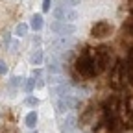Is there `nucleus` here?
Returning <instances> with one entry per match:
<instances>
[{
  "label": "nucleus",
  "mask_w": 133,
  "mask_h": 133,
  "mask_svg": "<svg viewBox=\"0 0 133 133\" xmlns=\"http://www.w3.org/2000/svg\"><path fill=\"white\" fill-rule=\"evenodd\" d=\"M104 120L111 133H124L126 124L122 118V100L118 96H111L104 104Z\"/></svg>",
  "instance_id": "1"
},
{
  "label": "nucleus",
  "mask_w": 133,
  "mask_h": 133,
  "mask_svg": "<svg viewBox=\"0 0 133 133\" xmlns=\"http://www.w3.org/2000/svg\"><path fill=\"white\" fill-rule=\"evenodd\" d=\"M76 70H78L83 78H94V76H96L91 48H85V50L81 52V56L76 59Z\"/></svg>",
  "instance_id": "2"
},
{
  "label": "nucleus",
  "mask_w": 133,
  "mask_h": 133,
  "mask_svg": "<svg viewBox=\"0 0 133 133\" xmlns=\"http://www.w3.org/2000/svg\"><path fill=\"white\" fill-rule=\"evenodd\" d=\"M91 54H92V63H94V70L96 76L102 74L111 61V52L107 46H98V48H91Z\"/></svg>",
  "instance_id": "3"
},
{
  "label": "nucleus",
  "mask_w": 133,
  "mask_h": 133,
  "mask_svg": "<svg viewBox=\"0 0 133 133\" xmlns=\"http://www.w3.org/2000/svg\"><path fill=\"white\" fill-rule=\"evenodd\" d=\"M128 83V76H126V70H124V63L122 61H116L111 69V74H109V85L116 91H120L126 87Z\"/></svg>",
  "instance_id": "4"
},
{
  "label": "nucleus",
  "mask_w": 133,
  "mask_h": 133,
  "mask_svg": "<svg viewBox=\"0 0 133 133\" xmlns=\"http://www.w3.org/2000/svg\"><path fill=\"white\" fill-rule=\"evenodd\" d=\"M54 17H56V21H59V22H72V21H76L78 19V11L72 8V6H65V4H61V6H57L56 9H54Z\"/></svg>",
  "instance_id": "5"
},
{
  "label": "nucleus",
  "mask_w": 133,
  "mask_h": 133,
  "mask_svg": "<svg viewBox=\"0 0 133 133\" xmlns=\"http://www.w3.org/2000/svg\"><path fill=\"white\" fill-rule=\"evenodd\" d=\"M79 105V100L74 98V96H61L57 98V102H56V107L59 113H66V111H72L74 107Z\"/></svg>",
  "instance_id": "6"
},
{
  "label": "nucleus",
  "mask_w": 133,
  "mask_h": 133,
  "mask_svg": "<svg viewBox=\"0 0 133 133\" xmlns=\"http://www.w3.org/2000/svg\"><path fill=\"white\" fill-rule=\"evenodd\" d=\"M50 30H52L54 33H57L59 37H69V35H72V33L76 31V26H74V24H69V22H59V21H56V22L50 24Z\"/></svg>",
  "instance_id": "7"
},
{
  "label": "nucleus",
  "mask_w": 133,
  "mask_h": 133,
  "mask_svg": "<svg viewBox=\"0 0 133 133\" xmlns=\"http://www.w3.org/2000/svg\"><path fill=\"white\" fill-rule=\"evenodd\" d=\"M111 31H113V26H111L107 21H100V22H96V24L92 26L91 35L96 37V39H104V37L111 35Z\"/></svg>",
  "instance_id": "8"
},
{
  "label": "nucleus",
  "mask_w": 133,
  "mask_h": 133,
  "mask_svg": "<svg viewBox=\"0 0 133 133\" xmlns=\"http://www.w3.org/2000/svg\"><path fill=\"white\" fill-rule=\"evenodd\" d=\"M74 43L69 39V37H57L54 39L52 43H50V48H52V52L54 54H59V52H65V50H69Z\"/></svg>",
  "instance_id": "9"
},
{
  "label": "nucleus",
  "mask_w": 133,
  "mask_h": 133,
  "mask_svg": "<svg viewBox=\"0 0 133 133\" xmlns=\"http://www.w3.org/2000/svg\"><path fill=\"white\" fill-rule=\"evenodd\" d=\"M122 63H124V70H126V76H128V83H133V46H129L128 57Z\"/></svg>",
  "instance_id": "10"
},
{
  "label": "nucleus",
  "mask_w": 133,
  "mask_h": 133,
  "mask_svg": "<svg viewBox=\"0 0 133 133\" xmlns=\"http://www.w3.org/2000/svg\"><path fill=\"white\" fill-rule=\"evenodd\" d=\"M48 72H50V74H63V69H61V65H59L56 59H50V63H48Z\"/></svg>",
  "instance_id": "11"
},
{
  "label": "nucleus",
  "mask_w": 133,
  "mask_h": 133,
  "mask_svg": "<svg viewBox=\"0 0 133 133\" xmlns=\"http://www.w3.org/2000/svg\"><path fill=\"white\" fill-rule=\"evenodd\" d=\"M24 122H26L28 128H35V126H37V113H35V111H30V113L26 115Z\"/></svg>",
  "instance_id": "12"
},
{
  "label": "nucleus",
  "mask_w": 133,
  "mask_h": 133,
  "mask_svg": "<svg viewBox=\"0 0 133 133\" xmlns=\"http://www.w3.org/2000/svg\"><path fill=\"white\" fill-rule=\"evenodd\" d=\"M43 24H44V19H43V15H33L31 17V28L33 30H41L43 28Z\"/></svg>",
  "instance_id": "13"
},
{
  "label": "nucleus",
  "mask_w": 133,
  "mask_h": 133,
  "mask_svg": "<svg viewBox=\"0 0 133 133\" xmlns=\"http://www.w3.org/2000/svg\"><path fill=\"white\" fill-rule=\"evenodd\" d=\"M122 30H124V33H128V35H131V37H133V17H129V19L124 22Z\"/></svg>",
  "instance_id": "14"
},
{
  "label": "nucleus",
  "mask_w": 133,
  "mask_h": 133,
  "mask_svg": "<svg viewBox=\"0 0 133 133\" xmlns=\"http://www.w3.org/2000/svg\"><path fill=\"white\" fill-rule=\"evenodd\" d=\"M31 65H41L43 63V52H41V50H35V52H33L31 54Z\"/></svg>",
  "instance_id": "15"
},
{
  "label": "nucleus",
  "mask_w": 133,
  "mask_h": 133,
  "mask_svg": "<svg viewBox=\"0 0 133 133\" xmlns=\"http://www.w3.org/2000/svg\"><path fill=\"white\" fill-rule=\"evenodd\" d=\"M28 33V24H24V22H21L19 26L15 28V35H19V37H24Z\"/></svg>",
  "instance_id": "16"
},
{
  "label": "nucleus",
  "mask_w": 133,
  "mask_h": 133,
  "mask_svg": "<svg viewBox=\"0 0 133 133\" xmlns=\"http://www.w3.org/2000/svg\"><path fill=\"white\" fill-rule=\"evenodd\" d=\"M33 87H35V79H33V78H28V79L24 81V91H26V92H31Z\"/></svg>",
  "instance_id": "17"
},
{
  "label": "nucleus",
  "mask_w": 133,
  "mask_h": 133,
  "mask_svg": "<svg viewBox=\"0 0 133 133\" xmlns=\"http://www.w3.org/2000/svg\"><path fill=\"white\" fill-rule=\"evenodd\" d=\"M24 104L30 105V107H37V105H39V100H37V98H33V96H28V98L24 100Z\"/></svg>",
  "instance_id": "18"
},
{
  "label": "nucleus",
  "mask_w": 133,
  "mask_h": 133,
  "mask_svg": "<svg viewBox=\"0 0 133 133\" xmlns=\"http://www.w3.org/2000/svg\"><path fill=\"white\" fill-rule=\"evenodd\" d=\"M50 4L52 0H43V11H50Z\"/></svg>",
  "instance_id": "19"
},
{
  "label": "nucleus",
  "mask_w": 133,
  "mask_h": 133,
  "mask_svg": "<svg viewBox=\"0 0 133 133\" xmlns=\"http://www.w3.org/2000/svg\"><path fill=\"white\" fill-rule=\"evenodd\" d=\"M8 72V65L4 61H0V74H6Z\"/></svg>",
  "instance_id": "20"
},
{
  "label": "nucleus",
  "mask_w": 133,
  "mask_h": 133,
  "mask_svg": "<svg viewBox=\"0 0 133 133\" xmlns=\"http://www.w3.org/2000/svg\"><path fill=\"white\" fill-rule=\"evenodd\" d=\"M19 83H21V78H13L11 79V85H19Z\"/></svg>",
  "instance_id": "21"
},
{
  "label": "nucleus",
  "mask_w": 133,
  "mask_h": 133,
  "mask_svg": "<svg viewBox=\"0 0 133 133\" xmlns=\"http://www.w3.org/2000/svg\"><path fill=\"white\" fill-rule=\"evenodd\" d=\"M66 2L72 4V6H76V4H79V2H81V0H66Z\"/></svg>",
  "instance_id": "22"
}]
</instances>
